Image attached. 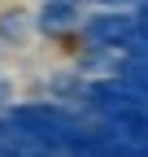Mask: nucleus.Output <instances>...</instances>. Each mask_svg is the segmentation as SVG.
Wrapping results in <instances>:
<instances>
[{
    "label": "nucleus",
    "mask_w": 148,
    "mask_h": 157,
    "mask_svg": "<svg viewBox=\"0 0 148 157\" xmlns=\"http://www.w3.org/2000/svg\"><path fill=\"white\" fill-rule=\"evenodd\" d=\"M74 0H52V5H44V13H39V26L44 31H61L65 22H74Z\"/></svg>",
    "instance_id": "nucleus-2"
},
{
    "label": "nucleus",
    "mask_w": 148,
    "mask_h": 157,
    "mask_svg": "<svg viewBox=\"0 0 148 157\" xmlns=\"http://www.w3.org/2000/svg\"><path fill=\"white\" fill-rule=\"evenodd\" d=\"M83 35L91 39V44H131V39L139 35V17H126V13H100L91 17V22L83 26Z\"/></svg>",
    "instance_id": "nucleus-1"
},
{
    "label": "nucleus",
    "mask_w": 148,
    "mask_h": 157,
    "mask_svg": "<svg viewBox=\"0 0 148 157\" xmlns=\"http://www.w3.org/2000/svg\"><path fill=\"white\" fill-rule=\"evenodd\" d=\"M0 31L13 35V39H22V35H26V17H22V13H5V17H0Z\"/></svg>",
    "instance_id": "nucleus-3"
},
{
    "label": "nucleus",
    "mask_w": 148,
    "mask_h": 157,
    "mask_svg": "<svg viewBox=\"0 0 148 157\" xmlns=\"http://www.w3.org/2000/svg\"><path fill=\"white\" fill-rule=\"evenodd\" d=\"M5 101H9V87H5V83H0V105H5Z\"/></svg>",
    "instance_id": "nucleus-4"
}]
</instances>
